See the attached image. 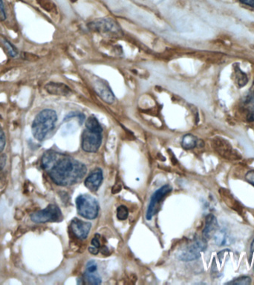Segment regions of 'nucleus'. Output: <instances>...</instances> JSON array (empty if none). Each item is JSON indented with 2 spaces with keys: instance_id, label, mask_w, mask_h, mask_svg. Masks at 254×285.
I'll return each mask as SVG.
<instances>
[{
  "instance_id": "obj_21",
  "label": "nucleus",
  "mask_w": 254,
  "mask_h": 285,
  "mask_svg": "<svg viewBox=\"0 0 254 285\" xmlns=\"http://www.w3.org/2000/svg\"><path fill=\"white\" fill-rule=\"evenodd\" d=\"M2 43H3L4 45H5V48L8 51V54L11 56V57H15L18 54V51H17V48H15L14 45H13L11 43L7 40L6 39H2Z\"/></svg>"
},
{
  "instance_id": "obj_8",
  "label": "nucleus",
  "mask_w": 254,
  "mask_h": 285,
  "mask_svg": "<svg viewBox=\"0 0 254 285\" xmlns=\"http://www.w3.org/2000/svg\"><path fill=\"white\" fill-rule=\"evenodd\" d=\"M92 82L94 90L97 94L101 97L102 100H104L107 104H113L115 100V97L114 94H113L108 84L99 77L94 78Z\"/></svg>"
},
{
  "instance_id": "obj_5",
  "label": "nucleus",
  "mask_w": 254,
  "mask_h": 285,
  "mask_svg": "<svg viewBox=\"0 0 254 285\" xmlns=\"http://www.w3.org/2000/svg\"><path fill=\"white\" fill-rule=\"evenodd\" d=\"M31 219L34 223H46V222L60 221L63 219L61 211L57 206L50 204L45 210L33 213Z\"/></svg>"
},
{
  "instance_id": "obj_27",
  "label": "nucleus",
  "mask_w": 254,
  "mask_h": 285,
  "mask_svg": "<svg viewBox=\"0 0 254 285\" xmlns=\"http://www.w3.org/2000/svg\"><path fill=\"white\" fill-rule=\"evenodd\" d=\"M247 181L254 186V171H250L245 175Z\"/></svg>"
},
{
  "instance_id": "obj_17",
  "label": "nucleus",
  "mask_w": 254,
  "mask_h": 285,
  "mask_svg": "<svg viewBox=\"0 0 254 285\" xmlns=\"http://www.w3.org/2000/svg\"><path fill=\"white\" fill-rule=\"evenodd\" d=\"M235 82L239 87H243L248 84V77L246 74L239 68L236 67L234 70Z\"/></svg>"
},
{
  "instance_id": "obj_2",
  "label": "nucleus",
  "mask_w": 254,
  "mask_h": 285,
  "mask_svg": "<svg viewBox=\"0 0 254 285\" xmlns=\"http://www.w3.org/2000/svg\"><path fill=\"white\" fill-rule=\"evenodd\" d=\"M57 120V113L52 110H44L40 111L33 121L32 134L39 141H42L47 134L54 128Z\"/></svg>"
},
{
  "instance_id": "obj_4",
  "label": "nucleus",
  "mask_w": 254,
  "mask_h": 285,
  "mask_svg": "<svg viewBox=\"0 0 254 285\" xmlns=\"http://www.w3.org/2000/svg\"><path fill=\"white\" fill-rule=\"evenodd\" d=\"M89 28L92 31L110 36L117 37L122 34L121 28L115 20L112 18L99 19L89 24Z\"/></svg>"
},
{
  "instance_id": "obj_13",
  "label": "nucleus",
  "mask_w": 254,
  "mask_h": 285,
  "mask_svg": "<svg viewBox=\"0 0 254 285\" xmlns=\"http://www.w3.org/2000/svg\"><path fill=\"white\" fill-rule=\"evenodd\" d=\"M218 229V222L213 215L209 214L206 218V224L203 230V238L205 240H209L216 233Z\"/></svg>"
},
{
  "instance_id": "obj_32",
  "label": "nucleus",
  "mask_w": 254,
  "mask_h": 285,
  "mask_svg": "<svg viewBox=\"0 0 254 285\" xmlns=\"http://www.w3.org/2000/svg\"><path fill=\"white\" fill-rule=\"evenodd\" d=\"M121 185L120 184H115L113 188V194H116V193H119V192L121 190Z\"/></svg>"
},
{
  "instance_id": "obj_25",
  "label": "nucleus",
  "mask_w": 254,
  "mask_h": 285,
  "mask_svg": "<svg viewBox=\"0 0 254 285\" xmlns=\"http://www.w3.org/2000/svg\"><path fill=\"white\" fill-rule=\"evenodd\" d=\"M5 146V135L4 132L0 129V153L3 151Z\"/></svg>"
},
{
  "instance_id": "obj_33",
  "label": "nucleus",
  "mask_w": 254,
  "mask_h": 285,
  "mask_svg": "<svg viewBox=\"0 0 254 285\" xmlns=\"http://www.w3.org/2000/svg\"><path fill=\"white\" fill-rule=\"evenodd\" d=\"M89 251H90L92 254L97 255V253H99V248H97V247L93 246V247H90V248H89Z\"/></svg>"
},
{
  "instance_id": "obj_28",
  "label": "nucleus",
  "mask_w": 254,
  "mask_h": 285,
  "mask_svg": "<svg viewBox=\"0 0 254 285\" xmlns=\"http://www.w3.org/2000/svg\"><path fill=\"white\" fill-rule=\"evenodd\" d=\"M6 164V155L2 154L0 155V170H2Z\"/></svg>"
},
{
  "instance_id": "obj_6",
  "label": "nucleus",
  "mask_w": 254,
  "mask_h": 285,
  "mask_svg": "<svg viewBox=\"0 0 254 285\" xmlns=\"http://www.w3.org/2000/svg\"><path fill=\"white\" fill-rule=\"evenodd\" d=\"M207 248V243L205 239H198L195 241L191 245L188 246L185 250H182L178 254V259L183 262H190L196 260L200 257L201 253L205 251Z\"/></svg>"
},
{
  "instance_id": "obj_20",
  "label": "nucleus",
  "mask_w": 254,
  "mask_h": 285,
  "mask_svg": "<svg viewBox=\"0 0 254 285\" xmlns=\"http://www.w3.org/2000/svg\"><path fill=\"white\" fill-rule=\"evenodd\" d=\"M85 279H87V282L90 285H99L101 284V279H100L97 272L94 273H85Z\"/></svg>"
},
{
  "instance_id": "obj_23",
  "label": "nucleus",
  "mask_w": 254,
  "mask_h": 285,
  "mask_svg": "<svg viewBox=\"0 0 254 285\" xmlns=\"http://www.w3.org/2000/svg\"><path fill=\"white\" fill-rule=\"evenodd\" d=\"M251 278L248 277V276H242V277L238 278V279H235V280L232 281V282H228L227 284H231V285H249L251 284Z\"/></svg>"
},
{
  "instance_id": "obj_34",
  "label": "nucleus",
  "mask_w": 254,
  "mask_h": 285,
  "mask_svg": "<svg viewBox=\"0 0 254 285\" xmlns=\"http://www.w3.org/2000/svg\"><path fill=\"white\" fill-rule=\"evenodd\" d=\"M102 254L105 255V256H108L110 254V250H109L108 247H106V246H103L101 248Z\"/></svg>"
},
{
  "instance_id": "obj_22",
  "label": "nucleus",
  "mask_w": 254,
  "mask_h": 285,
  "mask_svg": "<svg viewBox=\"0 0 254 285\" xmlns=\"http://www.w3.org/2000/svg\"><path fill=\"white\" fill-rule=\"evenodd\" d=\"M129 216L128 209L126 208L125 206H120L117 208V217L119 220H126Z\"/></svg>"
},
{
  "instance_id": "obj_1",
  "label": "nucleus",
  "mask_w": 254,
  "mask_h": 285,
  "mask_svg": "<svg viewBox=\"0 0 254 285\" xmlns=\"http://www.w3.org/2000/svg\"><path fill=\"white\" fill-rule=\"evenodd\" d=\"M42 167L56 184L63 187L77 184L87 173V167L81 162L52 150L44 153Z\"/></svg>"
},
{
  "instance_id": "obj_18",
  "label": "nucleus",
  "mask_w": 254,
  "mask_h": 285,
  "mask_svg": "<svg viewBox=\"0 0 254 285\" xmlns=\"http://www.w3.org/2000/svg\"><path fill=\"white\" fill-rule=\"evenodd\" d=\"M86 127L88 130L96 132L102 133V132H103V129H102L100 123H99L98 120L94 116H90L87 119V121H86Z\"/></svg>"
},
{
  "instance_id": "obj_31",
  "label": "nucleus",
  "mask_w": 254,
  "mask_h": 285,
  "mask_svg": "<svg viewBox=\"0 0 254 285\" xmlns=\"http://www.w3.org/2000/svg\"><path fill=\"white\" fill-rule=\"evenodd\" d=\"M240 2L248 6L254 7V0H240Z\"/></svg>"
},
{
  "instance_id": "obj_24",
  "label": "nucleus",
  "mask_w": 254,
  "mask_h": 285,
  "mask_svg": "<svg viewBox=\"0 0 254 285\" xmlns=\"http://www.w3.org/2000/svg\"><path fill=\"white\" fill-rule=\"evenodd\" d=\"M97 263L94 261H90L87 264V273H94L97 272Z\"/></svg>"
},
{
  "instance_id": "obj_35",
  "label": "nucleus",
  "mask_w": 254,
  "mask_h": 285,
  "mask_svg": "<svg viewBox=\"0 0 254 285\" xmlns=\"http://www.w3.org/2000/svg\"><path fill=\"white\" fill-rule=\"evenodd\" d=\"M251 251L254 252V240L253 241L252 243H251Z\"/></svg>"
},
{
  "instance_id": "obj_19",
  "label": "nucleus",
  "mask_w": 254,
  "mask_h": 285,
  "mask_svg": "<svg viewBox=\"0 0 254 285\" xmlns=\"http://www.w3.org/2000/svg\"><path fill=\"white\" fill-rule=\"evenodd\" d=\"M42 8L48 13H57V6L51 0H36Z\"/></svg>"
},
{
  "instance_id": "obj_26",
  "label": "nucleus",
  "mask_w": 254,
  "mask_h": 285,
  "mask_svg": "<svg viewBox=\"0 0 254 285\" xmlns=\"http://www.w3.org/2000/svg\"><path fill=\"white\" fill-rule=\"evenodd\" d=\"M6 19L5 8H4L2 0H0V21H4Z\"/></svg>"
},
{
  "instance_id": "obj_30",
  "label": "nucleus",
  "mask_w": 254,
  "mask_h": 285,
  "mask_svg": "<svg viewBox=\"0 0 254 285\" xmlns=\"http://www.w3.org/2000/svg\"><path fill=\"white\" fill-rule=\"evenodd\" d=\"M92 244L94 247H97V248L100 249V243L99 239L97 237H94V239L92 241Z\"/></svg>"
},
{
  "instance_id": "obj_11",
  "label": "nucleus",
  "mask_w": 254,
  "mask_h": 285,
  "mask_svg": "<svg viewBox=\"0 0 254 285\" xmlns=\"http://www.w3.org/2000/svg\"><path fill=\"white\" fill-rule=\"evenodd\" d=\"M103 173L100 169H96L85 180V186L92 192H96L103 181Z\"/></svg>"
},
{
  "instance_id": "obj_10",
  "label": "nucleus",
  "mask_w": 254,
  "mask_h": 285,
  "mask_svg": "<svg viewBox=\"0 0 254 285\" xmlns=\"http://www.w3.org/2000/svg\"><path fill=\"white\" fill-rule=\"evenodd\" d=\"M92 223L83 221L78 219H74L71 222V229L76 237L78 239H86L91 230Z\"/></svg>"
},
{
  "instance_id": "obj_15",
  "label": "nucleus",
  "mask_w": 254,
  "mask_h": 285,
  "mask_svg": "<svg viewBox=\"0 0 254 285\" xmlns=\"http://www.w3.org/2000/svg\"><path fill=\"white\" fill-rule=\"evenodd\" d=\"M196 145H197V139L192 134H186L182 139V147L185 150H193Z\"/></svg>"
},
{
  "instance_id": "obj_12",
  "label": "nucleus",
  "mask_w": 254,
  "mask_h": 285,
  "mask_svg": "<svg viewBox=\"0 0 254 285\" xmlns=\"http://www.w3.org/2000/svg\"><path fill=\"white\" fill-rule=\"evenodd\" d=\"M45 89L48 94L57 96H68L71 93V89L62 83L51 82L45 86Z\"/></svg>"
},
{
  "instance_id": "obj_7",
  "label": "nucleus",
  "mask_w": 254,
  "mask_h": 285,
  "mask_svg": "<svg viewBox=\"0 0 254 285\" xmlns=\"http://www.w3.org/2000/svg\"><path fill=\"white\" fill-rule=\"evenodd\" d=\"M102 143L101 133L86 129L82 134V149L87 153H96Z\"/></svg>"
},
{
  "instance_id": "obj_14",
  "label": "nucleus",
  "mask_w": 254,
  "mask_h": 285,
  "mask_svg": "<svg viewBox=\"0 0 254 285\" xmlns=\"http://www.w3.org/2000/svg\"><path fill=\"white\" fill-rule=\"evenodd\" d=\"M245 110H246V117L248 121H254V85L251 88L249 94L244 101Z\"/></svg>"
},
{
  "instance_id": "obj_29",
  "label": "nucleus",
  "mask_w": 254,
  "mask_h": 285,
  "mask_svg": "<svg viewBox=\"0 0 254 285\" xmlns=\"http://www.w3.org/2000/svg\"><path fill=\"white\" fill-rule=\"evenodd\" d=\"M24 58L27 60H37L36 59H38L39 57L30 53H24Z\"/></svg>"
},
{
  "instance_id": "obj_3",
  "label": "nucleus",
  "mask_w": 254,
  "mask_h": 285,
  "mask_svg": "<svg viewBox=\"0 0 254 285\" xmlns=\"http://www.w3.org/2000/svg\"><path fill=\"white\" fill-rule=\"evenodd\" d=\"M77 212L82 217L94 219L98 216V202L89 195H81L76 199Z\"/></svg>"
},
{
  "instance_id": "obj_9",
  "label": "nucleus",
  "mask_w": 254,
  "mask_h": 285,
  "mask_svg": "<svg viewBox=\"0 0 254 285\" xmlns=\"http://www.w3.org/2000/svg\"><path fill=\"white\" fill-rule=\"evenodd\" d=\"M171 191V187H169V185H165L161 187L153 195L151 200H150V205L148 207L147 213H146V219L148 220H150L153 219V216L156 213V205L159 203V201H161L166 194Z\"/></svg>"
},
{
  "instance_id": "obj_16",
  "label": "nucleus",
  "mask_w": 254,
  "mask_h": 285,
  "mask_svg": "<svg viewBox=\"0 0 254 285\" xmlns=\"http://www.w3.org/2000/svg\"><path fill=\"white\" fill-rule=\"evenodd\" d=\"M214 144L216 145V150H219V153L225 156L232 152V147H231L228 142L225 141L223 139L219 138L215 140Z\"/></svg>"
}]
</instances>
